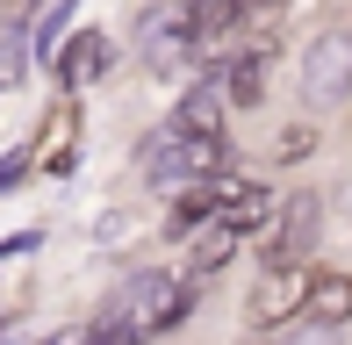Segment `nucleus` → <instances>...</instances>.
<instances>
[{"mask_svg":"<svg viewBox=\"0 0 352 345\" xmlns=\"http://www.w3.org/2000/svg\"><path fill=\"white\" fill-rule=\"evenodd\" d=\"M137 43H144V58H151L158 72H166V65H187V58H195V22H187V8L137 14Z\"/></svg>","mask_w":352,"mask_h":345,"instance_id":"nucleus-5","label":"nucleus"},{"mask_svg":"<svg viewBox=\"0 0 352 345\" xmlns=\"http://www.w3.org/2000/svg\"><path fill=\"white\" fill-rule=\"evenodd\" d=\"M173 130H180V137H223V87H209V80H201V87L180 101Z\"/></svg>","mask_w":352,"mask_h":345,"instance_id":"nucleus-10","label":"nucleus"},{"mask_svg":"<svg viewBox=\"0 0 352 345\" xmlns=\"http://www.w3.org/2000/svg\"><path fill=\"white\" fill-rule=\"evenodd\" d=\"M29 166H36V144H14L8 159H0V194H8V187H22V180H29Z\"/></svg>","mask_w":352,"mask_h":345,"instance_id":"nucleus-14","label":"nucleus"},{"mask_svg":"<svg viewBox=\"0 0 352 345\" xmlns=\"http://www.w3.org/2000/svg\"><path fill=\"white\" fill-rule=\"evenodd\" d=\"M187 309H195V280L130 274V280L101 302V317L87 324V345H151L158 331H173Z\"/></svg>","mask_w":352,"mask_h":345,"instance_id":"nucleus-1","label":"nucleus"},{"mask_svg":"<svg viewBox=\"0 0 352 345\" xmlns=\"http://www.w3.org/2000/svg\"><path fill=\"white\" fill-rule=\"evenodd\" d=\"M287 345H331V331H302V338H287Z\"/></svg>","mask_w":352,"mask_h":345,"instance_id":"nucleus-16","label":"nucleus"},{"mask_svg":"<svg viewBox=\"0 0 352 345\" xmlns=\"http://www.w3.org/2000/svg\"><path fill=\"white\" fill-rule=\"evenodd\" d=\"M36 144V166L43 172H65L72 166V144H79V108L72 101H51V122H43V137H29Z\"/></svg>","mask_w":352,"mask_h":345,"instance_id":"nucleus-8","label":"nucleus"},{"mask_svg":"<svg viewBox=\"0 0 352 345\" xmlns=\"http://www.w3.org/2000/svg\"><path fill=\"white\" fill-rule=\"evenodd\" d=\"M316 216H324V209H316V194H287V209H280V230H274V238H266V274H280V266H302V252H309V245H316Z\"/></svg>","mask_w":352,"mask_h":345,"instance_id":"nucleus-6","label":"nucleus"},{"mask_svg":"<svg viewBox=\"0 0 352 345\" xmlns=\"http://www.w3.org/2000/svg\"><path fill=\"white\" fill-rule=\"evenodd\" d=\"M230 252H237V238H230V230H216L209 223V238H195V252H187V274H216V266H230Z\"/></svg>","mask_w":352,"mask_h":345,"instance_id":"nucleus-12","label":"nucleus"},{"mask_svg":"<svg viewBox=\"0 0 352 345\" xmlns=\"http://www.w3.org/2000/svg\"><path fill=\"white\" fill-rule=\"evenodd\" d=\"M302 317H309V331H338V324H352V274H316Z\"/></svg>","mask_w":352,"mask_h":345,"instance_id":"nucleus-9","label":"nucleus"},{"mask_svg":"<svg viewBox=\"0 0 352 345\" xmlns=\"http://www.w3.org/2000/svg\"><path fill=\"white\" fill-rule=\"evenodd\" d=\"M266 58H274V43H245V51H237L230 58V101L237 108H252V101H259V93H266Z\"/></svg>","mask_w":352,"mask_h":345,"instance_id":"nucleus-11","label":"nucleus"},{"mask_svg":"<svg viewBox=\"0 0 352 345\" xmlns=\"http://www.w3.org/2000/svg\"><path fill=\"white\" fill-rule=\"evenodd\" d=\"M274 151H280V159H302V151H309V130H287Z\"/></svg>","mask_w":352,"mask_h":345,"instance_id":"nucleus-15","label":"nucleus"},{"mask_svg":"<svg viewBox=\"0 0 352 345\" xmlns=\"http://www.w3.org/2000/svg\"><path fill=\"white\" fill-rule=\"evenodd\" d=\"M22 72H29V43H22V29H0V93L22 87Z\"/></svg>","mask_w":352,"mask_h":345,"instance_id":"nucleus-13","label":"nucleus"},{"mask_svg":"<svg viewBox=\"0 0 352 345\" xmlns=\"http://www.w3.org/2000/svg\"><path fill=\"white\" fill-rule=\"evenodd\" d=\"M309 288H316L309 266H280V274H266L259 288H252V302H245L252 331H280L287 317H302V309H309Z\"/></svg>","mask_w":352,"mask_h":345,"instance_id":"nucleus-4","label":"nucleus"},{"mask_svg":"<svg viewBox=\"0 0 352 345\" xmlns=\"http://www.w3.org/2000/svg\"><path fill=\"white\" fill-rule=\"evenodd\" d=\"M223 166H230L223 137H180L173 122L158 137H144V151H137V172L151 187H209V180H223Z\"/></svg>","mask_w":352,"mask_h":345,"instance_id":"nucleus-2","label":"nucleus"},{"mask_svg":"<svg viewBox=\"0 0 352 345\" xmlns=\"http://www.w3.org/2000/svg\"><path fill=\"white\" fill-rule=\"evenodd\" d=\"M352 93V36H316L309 51H302V101L309 108H338Z\"/></svg>","mask_w":352,"mask_h":345,"instance_id":"nucleus-3","label":"nucleus"},{"mask_svg":"<svg viewBox=\"0 0 352 345\" xmlns=\"http://www.w3.org/2000/svg\"><path fill=\"white\" fill-rule=\"evenodd\" d=\"M51 65H58V80H65V101H72L79 87L108 80V36H101V29H79V36L65 43V51L51 58Z\"/></svg>","mask_w":352,"mask_h":345,"instance_id":"nucleus-7","label":"nucleus"}]
</instances>
